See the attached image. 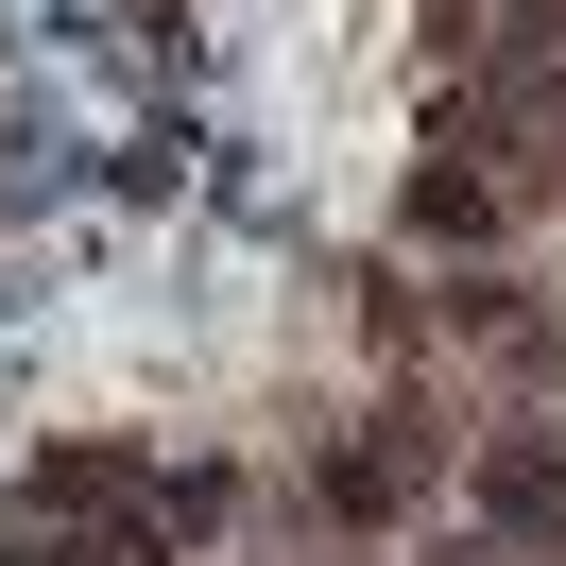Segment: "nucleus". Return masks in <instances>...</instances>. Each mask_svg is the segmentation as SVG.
<instances>
[{"mask_svg":"<svg viewBox=\"0 0 566 566\" xmlns=\"http://www.w3.org/2000/svg\"><path fill=\"white\" fill-rule=\"evenodd\" d=\"M412 223H429V241H481L497 189H481V172H412Z\"/></svg>","mask_w":566,"mask_h":566,"instance_id":"4","label":"nucleus"},{"mask_svg":"<svg viewBox=\"0 0 566 566\" xmlns=\"http://www.w3.org/2000/svg\"><path fill=\"white\" fill-rule=\"evenodd\" d=\"M0 566H155V532H52V515H18Z\"/></svg>","mask_w":566,"mask_h":566,"instance_id":"3","label":"nucleus"},{"mask_svg":"<svg viewBox=\"0 0 566 566\" xmlns=\"http://www.w3.org/2000/svg\"><path fill=\"white\" fill-rule=\"evenodd\" d=\"M481 497H497V532H566V447H497Z\"/></svg>","mask_w":566,"mask_h":566,"instance_id":"2","label":"nucleus"},{"mask_svg":"<svg viewBox=\"0 0 566 566\" xmlns=\"http://www.w3.org/2000/svg\"><path fill=\"white\" fill-rule=\"evenodd\" d=\"M412 481H429V429L395 412L378 447H344V463H326V515H395V497H412Z\"/></svg>","mask_w":566,"mask_h":566,"instance_id":"1","label":"nucleus"}]
</instances>
